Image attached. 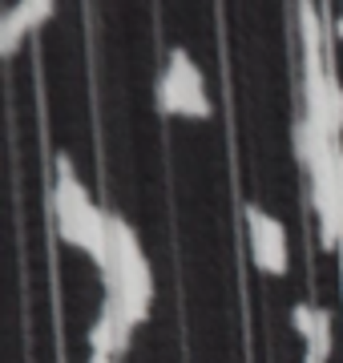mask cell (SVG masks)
<instances>
[{
    "label": "cell",
    "instance_id": "cell-1",
    "mask_svg": "<svg viewBox=\"0 0 343 363\" xmlns=\"http://www.w3.org/2000/svg\"><path fill=\"white\" fill-rule=\"evenodd\" d=\"M109 238H113V259H109V271H101L106 274V311L133 331L150 315L154 279H150V262L137 247V234L130 230V222L109 218Z\"/></svg>",
    "mask_w": 343,
    "mask_h": 363
},
{
    "label": "cell",
    "instance_id": "cell-2",
    "mask_svg": "<svg viewBox=\"0 0 343 363\" xmlns=\"http://www.w3.org/2000/svg\"><path fill=\"white\" fill-rule=\"evenodd\" d=\"M53 210H57V230L69 247H81L101 271H109L113 259V238H109V218L89 202L85 186H81L77 169L65 154L57 157V190H53Z\"/></svg>",
    "mask_w": 343,
    "mask_h": 363
},
{
    "label": "cell",
    "instance_id": "cell-3",
    "mask_svg": "<svg viewBox=\"0 0 343 363\" xmlns=\"http://www.w3.org/2000/svg\"><path fill=\"white\" fill-rule=\"evenodd\" d=\"M158 109L170 117H190V121H202V117L214 113L202 69L194 65V57L186 49L170 52V65L158 77Z\"/></svg>",
    "mask_w": 343,
    "mask_h": 363
},
{
    "label": "cell",
    "instance_id": "cell-4",
    "mask_svg": "<svg viewBox=\"0 0 343 363\" xmlns=\"http://www.w3.org/2000/svg\"><path fill=\"white\" fill-rule=\"evenodd\" d=\"M247 234H251V262L263 274H287V230L266 210L247 206Z\"/></svg>",
    "mask_w": 343,
    "mask_h": 363
},
{
    "label": "cell",
    "instance_id": "cell-5",
    "mask_svg": "<svg viewBox=\"0 0 343 363\" xmlns=\"http://www.w3.org/2000/svg\"><path fill=\"white\" fill-rule=\"evenodd\" d=\"M49 16H53V0H21V4H13L9 13L0 16V52L13 57L21 49V37L33 33Z\"/></svg>",
    "mask_w": 343,
    "mask_h": 363
},
{
    "label": "cell",
    "instance_id": "cell-6",
    "mask_svg": "<svg viewBox=\"0 0 343 363\" xmlns=\"http://www.w3.org/2000/svg\"><path fill=\"white\" fill-rule=\"evenodd\" d=\"M315 311L319 307H307V303H299V307H295V311H291V323H295V331H299V335H311V327H315Z\"/></svg>",
    "mask_w": 343,
    "mask_h": 363
},
{
    "label": "cell",
    "instance_id": "cell-7",
    "mask_svg": "<svg viewBox=\"0 0 343 363\" xmlns=\"http://www.w3.org/2000/svg\"><path fill=\"white\" fill-rule=\"evenodd\" d=\"M89 363H113V355H109V351H97V347H93V351H89Z\"/></svg>",
    "mask_w": 343,
    "mask_h": 363
},
{
    "label": "cell",
    "instance_id": "cell-8",
    "mask_svg": "<svg viewBox=\"0 0 343 363\" xmlns=\"http://www.w3.org/2000/svg\"><path fill=\"white\" fill-rule=\"evenodd\" d=\"M339 194H343V154H339Z\"/></svg>",
    "mask_w": 343,
    "mask_h": 363
},
{
    "label": "cell",
    "instance_id": "cell-9",
    "mask_svg": "<svg viewBox=\"0 0 343 363\" xmlns=\"http://www.w3.org/2000/svg\"><path fill=\"white\" fill-rule=\"evenodd\" d=\"M335 37H339V40H343V21H339V28H335Z\"/></svg>",
    "mask_w": 343,
    "mask_h": 363
}]
</instances>
